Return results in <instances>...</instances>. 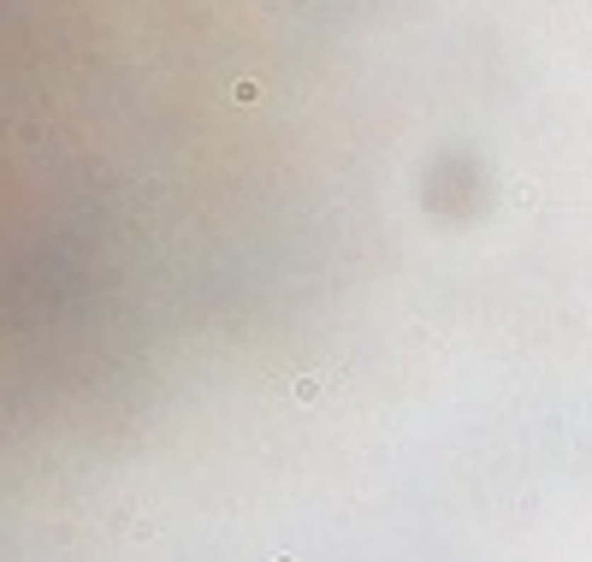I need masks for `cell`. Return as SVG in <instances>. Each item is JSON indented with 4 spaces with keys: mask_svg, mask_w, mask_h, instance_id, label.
Wrapping results in <instances>:
<instances>
[{
    "mask_svg": "<svg viewBox=\"0 0 592 562\" xmlns=\"http://www.w3.org/2000/svg\"><path fill=\"white\" fill-rule=\"evenodd\" d=\"M290 396H296V403H314V396H320V379H308V373H302V379L290 385Z\"/></svg>",
    "mask_w": 592,
    "mask_h": 562,
    "instance_id": "cell-1",
    "label": "cell"
}]
</instances>
